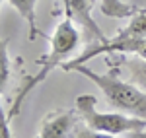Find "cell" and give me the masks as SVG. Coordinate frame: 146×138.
I'll use <instances>...</instances> for the list:
<instances>
[{
    "label": "cell",
    "mask_w": 146,
    "mask_h": 138,
    "mask_svg": "<svg viewBox=\"0 0 146 138\" xmlns=\"http://www.w3.org/2000/svg\"><path fill=\"white\" fill-rule=\"evenodd\" d=\"M119 35L123 37H146V10H138L131 18L127 27H123Z\"/></svg>",
    "instance_id": "9"
},
{
    "label": "cell",
    "mask_w": 146,
    "mask_h": 138,
    "mask_svg": "<svg viewBox=\"0 0 146 138\" xmlns=\"http://www.w3.org/2000/svg\"><path fill=\"white\" fill-rule=\"evenodd\" d=\"M60 4L64 8V16L82 27L88 43H96V41L107 43L109 41L103 33V29L92 18V0H60Z\"/></svg>",
    "instance_id": "5"
},
{
    "label": "cell",
    "mask_w": 146,
    "mask_h": 138,
    "mask_svg": "<svg viewBox=\"0 0 146 138\" xmlns=\"http://www.w3.org/2000/svg\"><path fill=\"white\" fill-rule=\"evenodd\" d=\"M140 8L127 4L123 0H101V14L107 18H133Z\"/></svg>",
    "instance_id": "8"
},
{
    "label": "cell",
    "mask_w": 146,
    "mask_h": 138,
    "mask_svg": "<svg viewBox=\"0 0 146 138\" xmlns=\"http://www.w3.org/2000/svg\"><path fill=\"white\" fill-rule=\"evenodd\" d=\"M76 123V111L58 109L45 117L37 138H70Z\"/></svg>",
    "instance_id": "6"
},
{
    "label": "cell",
    "mask_w": 146,
    "mask_h": 138,
    "mask_svg": "<svg viewBox=\"0 0 146 138\" xmlns=\"http://www.w3.org/2000/svg\"><path fill=\"white\" fill-rule=\"evenodd\" d=\"M60 68L66 72H78L82 76H86L88 80H92L100 88V92L103 93V97L107 99V103L111 107L123 111L127 115L146 119V92L138 90L136 86L127 84L111 74L94 72L86 64H62Z\"/></svg>",
    "instance_id": "2"
},
{
    "label": "cell",
    "mask_w": 146,
    "mask_h": 138,
    "mask_svg": "<svg viewBox=\"0 0 146 138\" xmlns=\"http://www.w3.org/2000/svg\"><path fill=\"white\" fill-rule=\"evenodd\" d=\"M0 138H12L10 130V119H6V115H0Z\"/></svg>",
    "instance_id": "12"
},
{
    "label": "cell",
    "mask_w": 146,
    "mask_h": 138,
    "mask_svg": "<svg viewBox=\"0 0 146 138\" xmlns=\"http://www.w3.org/2000/svg\"><path fill=\"white\" fill-rule=\"evenodd\" d=\"M8 51H6V39H2V49H0V90L4 93L6 90V82H8V74H10V66H8Z\"/></svg>",
    "instance_id": "10"
},
{
    "label": "cell",
    "mask_w": 146,
    "mask_h": 138,
    "mask_svg": "<svg viewBox=\"0 0 146 138\" xmlns=\"http://www.w3.org/2000/svg\"><path fill=\"white\" fill-rule=\"evenodd\" d=\"M70 138H117L115 134H107V132H100V130H94L90 127H80L74 128L72 136Z\"/></svg>",
    "instance_id": "11"
},
{
    "label": "cell",
    "mask_w": 146,
    "mask_h": 138,
    "mask_svg": "<svg viewBox=\"0 0 146 138\" xmlns=\"http://www.w3.org/2000/svg\"><path fill=\"white\" fill-rule=\"evenodd\" d=\"M131 138H146V128L138 130V132H131Z\"/></svg>",
    "instance_id": "13"
},
{
    "label": "cell",
    "mask_w": 146,
    "mask_h": 138,
    "mask_svg": "<svg viewBox=\"0 0 146 138\" xmlns=\"http://www.w3.org/2000/svg\"><path fill=\"white\" fill-rule=\"evenodd\" d=\"M107 53H133L138 55L146 60V37H123L117 35L115 39H109L107 43H98V45H90L82 55L76 58L62 62V64H86L98 55H107ZM60 64V66H62Z\"/></svg>",
    "instance_id": "4"
},
{
    "label": "cell",
    "mask_w": 146,
    "mask_h": 138,
    "mask_svg": "<svg viewBox=\"0 0 146 138\" xmlns=\"http://www.w3.org/2000/svg\"><path fill=\"white\" fill-rule=\"evenodd\" d=\"M49 41H51L49 53L37 60V64H41L39 72H37L35 76H29V78H27L25 86L20 90V93L16 95V99H14V103H12L10 113H8V119H10V121L20 113V107L23 105V101H25V97L29 95V92L33 90L37 84L45 82L47 76H49L56 66H60L62 62H66V58L70 57V53H74V51L78 49L80 33H78V29H76V25H74V22L64 16V18L60 20V23L56 25L55 35H53Z\"/></svg>",
    "instance_id": "1"
},
{
    "label": "cell",
    "mask_w": 146,
    "mask_h": 138,
    "mask_svg": "<svg viewBox=\"0 0 146 138\" xmlns=\"http://www.w3.org/2000/svg\"><path fill=\"white\" fill-rule=\"evenodd\" d=\"M98 99L94 95H78L76 97V111L84 119L86 127L107 132V134H125V132H138L146 128V119L125 113H101L96 109Z\"/></svg>",
    "instance_id": "3"
},
{
    "label": "cell",
    "mask_w": 146,
    "mask_h": 138,
    "mask_svg": "<svg viewBox=\"0 0 146 138\" xmlns=\"http://www.w3.org/2000/svg\"><path fill=\"white\" fill-rule=\"evenodd\" d=\"M12 8L20 12L25 23H27V29H29V39L33 41L37 37H45L41 33V29L37 27V16H35V6H37V0H8Z\"/></svg>",
    "instance_id": "7"
}]
</instances>
